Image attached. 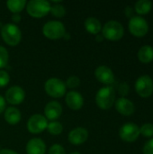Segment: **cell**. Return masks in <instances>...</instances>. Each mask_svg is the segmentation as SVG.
Segmentation results:
<instances>
[{"label": "cell", "mask_w": 153, "mask_h": 154, "mask_svg": "<svg viewBox=\"0 0 153 154\" xmlns=\"http://www.w3.org/2000/svg\"><path fill=\"white\" fill-rule=\"evenodd\" d=\"M46 145L44 142L39 138L31 139L26 145L27 154H45Z\"/></svg>", "instance_id": "e0dca14e"}, {"label": "cell", "mask_w": 153, "mask_h": 154, "mask_svg": "<svg viewBox=\"0 0 153 154\" xmlns=\"http://www.w3.org/2000/svg\"><path fill=\"white\" fill-rule=\"evenodd\" d=\"M103 39H104V37H103V35H96V40L97 41V42H102L103 41Z\"/></svg>", "instance_id": "d590c367"}, {"label": "cell", "mask_w": 153, "mask_h": 154, "mask_svg": "<svg viewBox=\"0 0 153 154\" xmlns=\"http://www.w3.org/2000/svg\"><path fill=\"white\" fill-rule=\"evenodd\" d=\"M125 15L127 17H130V18H132L133 16V9L132 6H130V5L126 6V8H125Z\"/></svg>", "instance_id": "1f68e13d"}, {"label": "cell", "mask_w": 153, "mask_h": 154, "mask_svg": "<svg viewBox=\"0 0 153 154\" xmlns=\"http://www.w3.org/2000/svg\"><path fill=\"white\" fill-rule=\"evenodd\" d=\"M61 113H62L61 105L56 101H51L48 103L44 108V114H45L46 119L56 120L61 116Z\"/></svg>", "instance_id": "2e32d148"}, {"label": "cell", "mask_w": 153, "mask_h": 154, "mask_svg": "<svg viewBox=\"0 0 153 154\" xmlns=\"http://www.w3.org/2000/svg\"><path fill=\"white\" fill-rule=\"evenodd\" d=\"M138 59L142 63L147 64L153 60V47L151 45H143L138 51Z\"/></svg>", "instance_id": "ac0fdd59"}, {"label": "cell", "mask_w": 153, "mask_h": 154, "mask_svg": "<svg viewBox=\"0 0 153 154\" xmlns=\"http://www.w3.org/2000/svg\"><path fill=\"white\" fill-rule=\"evenodd\" d=\"M115 106L116 111L124 116H130L135 111L134 104L126 97H119L117 100H115Z\"/></svg>", "instance_id": "4fadbf2b"}, {"label": "cell", "mask_w": 153, "mask_h": 154, "mask_svg": "<svg viewBox=\"0 0 153 154\" xmlns=\"http://www.w3.org/2000/svg\"><path fill=\"white\" fill-rule=\"evenodd\" d=\"M115 102V90L113 87L107 86L100 88L96 95V103L103 110L110 109Z\"/></svg>", "instance_id": "6da1fadb"}, {"label": "cell", "mask_w": 153, "mask_h": 154, "mask_svg": "<svg viewBox=\"0 0 153 154\" xmlns=\"http://www.w3.org/2000/svg\"><path fill=\"white\" fill-rule=\"evenodd\" d=\"M49 154H66L64 148L60 145V144H54L52 145L50 150H49Z\"/></svg>", "instance_id": "4dcf8cb0"}, {"label": "cell", "mask_w": 153, "mask_h": 154, "mask_svg": "<svg viewBox=\"0 0 153 154\" xmlns=\"http://www.w3.org/2000/svg\"><path fill=\"white\" fill-rule=\"evenodd\" d=\"M0 33L4 42L10 46L17 45L22 38V33L19 27L14 23L5 24L1 28Z\"/></svg>", "instance_id": "3957f363"}, {"label": "cell", "mask_w": 153, "mask_h": 154, "mask_svg": "<svg viewBox=\"0 0 153 154\" xmlns=\"http://www.w3.org/2000/svg\"><path fill=\"white\" fill-rule=\"evenodd\" d=\"M12 21L14 23H19L21 21V15L18 14H14L12 16Z\"/></svg>", "instance_id": "e575fe53"}, {"label": "cell", "mask_w": 153, "mask_h": 154, "mask_svg": "<svg viewBox=\"0 0 153 154\" xmlns=\"http://www.w3.org/2000/svg\"><path fill=\"white\" fill-rule=\"evenodd\" d=\"M8 60H9V54L7 50L5 47L0 46V69L5 68L7 65Z\"/></svg>", "instance_id": "484cf974"}, {"label": "cell", "mask_w": 153, "mask_h": 154, "mask_svg": "<svg viewBox=\"0 0 153 154\" xmlns=\"http://www.w3.org/2000/svg\"><path fill=\"white\" fill-rule=\"evenodd\" d=\"M48 126V121L45 116L36 114L32 116L27 122V129L32 134H40Z\"/></svg>", "instance_id": "30bf717a"}, {"label": "cell", "mask_w": 153, "mask_h": 154, "mask_svg": "<svg viewBox=\"0 0 153 154\" xmlns=\"http://www.w3.org/2000/svg\"><path fill=\"white\" fill-rule=\"evenodd\" d=\"M65 26L59 21H49L42 28V32L45 37L50 40H58L65 35Z\"/></svg>", "instance_id": "8992f818"}, {"label": "cell", "mask_w": 153, "mask_h": 154, "mask_svg": "<svg viewBox=\"0 0 153 154\" xmlns=\"http://www.w3.org/2000/svg\"><path fill=\"white\" fill-rule=\"evenodd\" d=\"M5 120L9 125H17L21 120V113L20 111L13 106H10L5 109Z\"/></svg>", "instance_id": "d6986e66"}, {"label": "cell", "mask_w": 153, "mask_h": 154, "mask_svg": "<svg viewBox=\"0 0 153 154\" xmlns=\"http://www.w3.org/2000/svg\"><path fill=\"white\" fill-rule=\"evenodd\" d=\"M136 93L142 97H149L153 94V79L149 75L140 76L134 84Z\"/></svg>", "instance_id": "52a82bcc"}, {"label": "cell", "mask_w": 153, "mask_h": 154, "mask_svg": "<svg viewBox=\"0 0 153 154\" xmlns=\"http://www.w3.org/2000/svg\"><path fill=\"white\" fill-rule=\"evenodd\" d=\"M46 93L54 98L61 97L66 93V85L65 83L57 78L49 79L44 86Z\"/></svg>", "instance_id": "ba28073f"}, {"label": "cell", "mask_w": 153, "mask_h": 154, "mask_svg": "<svg viewBox=\"0 0 153 154\" xmlns=\"http://www.w3.org/2000/svg\"><path fill=\"white\" fill-rule=\"evenodd\" d=\"M47 129H48V132L50 134H52V135H58V134H60L62 133L63 126H62V125L60 123H59L57 121H53V122L48 124Z\"/></svg>", "instance_id": "603a6c76"}, {"label": "cell", "mask_w": 153, "mask_h": 154, "mask_svg": "<svg viewBox=\"0 0 153 154\" xmlns=\"http://www.w3.org/2000/svg\"><path fill=\"white\" fill-rule=\"evenodd\" d=\"M129 90H130V88H129V85L125 82H123L119 85L118 87V92L119 94L122 96V97H125V96L128 95L129 93Z\"/></svg>", "instance_id": "f1b7e54d"}, {"label": "cell", "mask_w": 153, "mask_h": 154, "mask_svg": "<svg viewBox=\"0 0 153 154\" xmlns=\"http://www.w3.org/2000/svg\"><path fill=\"white\" fill-rule=\"evenodd\" d=\"M86 30L92 34H97L102 30V25L100 21L96 17H88L85 21Z\"/></svg>", "instance_id": "ffe728a7"}, {"label": "cell", "mask_w": 153, "mask_h": 154, "mask_svg": "<svg viewBox=\"0 0 153 154\" xmlns=\"http://www.w3.org/2000/svg\"><path fill=\"white\" fill-rule=\"evenodd\" d=\"M9 74L5 70H0V88L5 87L9 83Z\"/></svg>", "instance_id": "83f0119b"}, {"label": "cell", "mask_w": 153, "mask_h": 154, "mask_svg": "<svg viewBox=\"0 0 153 154\" xmlns=\"http://www.w3.org/2000/svg\"><path fill=\"white\" fill-rule=\"evenodd\" d=\"M151 8L152 2L150 0H139L134 5V10L140 16L149 14Z\"/></svg>", "instance_id": "44dd1931"}, {"label": "cell", "mask_w": 153, "mask_h": 154, "mask_svg": "<svg viewBox=\"0 0 153 154\" xmlns=\"http://www.w3.org/2000/svg\"><path fill=\"white\" fill-rule=\"evenodd\" d=\"M5 99L0 96V114L5 110Z\"/></svg>", "instance_id": "d6a6232c"}, {"label": "cell", "mask_w": 153, "mask_h": 154, "mask_svg": "<svg viewBox=\"0 0 153 154\" xmlns=\"http://www.w3.org/2000/svg\"><path fill=\"white\" fill-rule=\"evenodd\" d=\"M88 138V132L86 128L77 127L69 132V141L71 144L80 145L84 143Z\"/></svg>", "instance_id": "5bb4252c"}, {"label": "cell", "mask_w": 153, "mask_h": 154, "mask_svg": "<svg viewBox=\"0 0 153 154\" xmlns=\"http://www.w3.org/2000/svg\"><path fill=\"white\" fill-rule=\"evenodd\" d=\"M27 13L35 18L47 15L50 11V4L45 0H31L26 4Z\"/></svg>", "instance_id": "5b68a950"}, {"label": "cell", "mask_w": 153, "mask_h": 154, "mask_svg": "<svg viewBox=\"0 0 153 154\" xmlns=\"http://www.w3.org/2000/svg\"><path fill=\"white\" fill-rule=\"evenodd\" d=\"M70 154H80L79 152H72V153H70Z\"/></svg>", "instance_id": "8d00e7d4"}, {"label": "cell", "mask_w": 153, "mask_h": 154, "mask_svg": "<svg viewBox=\"0 0 153 154\" xmlns=\"http://www.w3.org/2000/svg\"><path fill=\"white\" fill-rule=\"evenodd\" d=\"M55 17L58 18H61L65 15L66 14V10L64 8V6L60 4H56L53 5L52 6H50V11Z\"/></svg>", "instance_id": "d4e9b609"}, {"label": "cell", "mask_w": 153, "mask_h": 154, "mask_svg": "<svg viewBox=\"0 0 153 154\" xmlns=\"http://www.w3.org/2000/svg\"><path fill=\"white\" fill-rule=\"evenodd\" d=\"M140 134L146 138L153 137V124L145 123L140 127Z\"/></svg>", "instance_id": "cb8c5ba5"}, {"label": "cell", "mask_w": 153, "mask_h": 154, "mask_svg": "<svg viewBox=\"0 0 153 154\" xmlns=\"http://www.w3.org/2000/svg\"><path fill=\"white\" fill-rule=\"evenodd\" d=\"M95 76L99 82L105 85L109 86L115 82V74L113 70L109 67L105 65H101L96 68V69L95 70Z\"/></svg>", "instance_id": "7c38bea8"}, {"label": "cell", "mask_w": 153, "mask_h": 154, "mask_svg": "<svg viewBox=\"0 0 153 154\" xmlns=\"http://www.w3.org/2000/svg\"><path fill=\"white\" fill-rule=\"evenodd\" d=\"M142 152L143 154H153V137L145 143Z\"/></svg>", "instance_id": "f546056e"}, {"label": "cell", "mask_w": 153, "mask_h": 154, "mask_svg": "<svg viewBox=\"0 0 153 154\" xmlns=\"http://www.w3.org/2000/svg\"><path fill=\"white\" fill-rule=\"evenodd\" d=\"M0 154H18L17 152H15L14 151L9 150V149H3L0 150Z\"/></svg>", "instance_id": "836d02e7"}, {"label": "cell", "mask_w": 153, "mask_h": 154, "mask_svg": "<svg viewBox=\"0 0 153 154\" xmlns=\"http://www.w3.org/2000/svg\"><path fill=\"white\" fill-rule=\"evenodd\" d=\"M26 4L25 0H9L6 2L7 8L14 14H18L23 11Z\"/></svg>", "instance_id": "7402d4cb"}, {"label": "cell", "mask_w": 153, "mask_h": 154, "mask_svg": "<svg viewBox=\"0 0 153 154\" xmlns=\"http://www.w3.org/2000/svg\"><path fill=\"white\" fill-rule=\"evenodd\" d=\"M128 29L130 32L137 37L141 38L145 36L149 32V23L145 18L140 15H133L130 18L128 23Z\"/></svg>", "instance_id": "277c9868"}, {"label": "cell", "mask_w": 153, "mask_h": 154, "mask_svg": "<svg viewBox=\"0 0 153 154\" xmlns=\"http://www.w3.org/2000/svg\"><path fill=\"white\" fill-rule=\"evenodd\" d=\"M140 127L132 122L126 123L119 130L120 138L125 143H133L140 136Z\"/></svg>", "instance_id": "9c48e42d"}, {"label": "cell", "mask_w": 153, "mask_h": 154, "mask_svg": "<svg viewBox=\"0 0 153 154\" xmlns=\"http://www.w3.org/2000/svg\"><path fill=\"white\" fill-rule=\"evenodd\" d=\"M25 97L24 90L19 86H14L8 88L5 92V101L11 105L21 104Z\"/></svg>", "instance_id": "8fae6325"}, {"label": "cell", "mask_w": 153, "mask_h": 154, "mask_svg": "<svg viewBox=\"0 0 153 154\" xmlns=\"http://www.w3.org/2000/svg\"><path fill=\"white\" fill-rule=\"evenodd\" d=\"M66 104L72 110H79L84 104L83 97L77 91H70L66 95Z\"/></svg>", "instance_id": "9a60e30c"}, {"label": "cell", "mask_w": 153, "mask_h": 154, "mask_svg": "<svg viewBox=\"0 0 153 154\" xmlns=\"http://www.w3.org/2000/svg\"><path fill=\"white\" fill-rule=\"evenodd\" d=\"M101 31L103 37L109 41H118L122 39L124 34L123 24L116 20H110L106 23Z\"/></svg>", "instance_id": "7a4b0ae2"}, {"label": "cell", "mask_w": 153, "mask_h": 154, "mask_svg": "<svg viewBox=\"0 0 153 154\" xmlns=\"http://www.w3.org/2000/svg\"><path fill=\"white\" fill-rule=\"evenodd\" d=\"M80 84V79L77 77V76H71L69 77L67 81H66V88H78Z\"/></svg>", "instance_id": "4316f807"}]
</instances>
